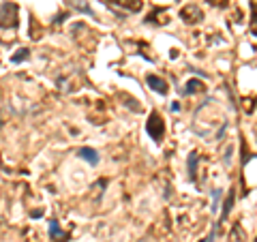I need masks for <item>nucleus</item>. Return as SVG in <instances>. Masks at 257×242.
Segmentation results:
<instances>
[{
	"instance_id": "2",
	"label": "nucleus",
	"mask_w": 257,
	"mask_h": 242,
	"mask_svg": "<svg viewBox=\"0 0 257 242\" xmlns=\"http://www.w3.org/2000/svg\"><path fill=\"white\" fill-rule=\"evenodd\" d=\"M146 131H148V135H150L155 142L163 140V135H165V125H163V120H161V116L157 114V111H152V114H150L148 123H146Z\"/></svg>"
},
{
	"instance_id": "10",
	"label": "nucleus",
	"mask_w": 257,
	"mask_h": 242,
	"mask_svg": "<svg viewBox=\"0 0 257 242\" xmlns=\"http://www.w3.org/2000/svg\"><path fill=\"white\" fill-rule=\"evenodd\" d=\"M197 163H199V155H197V152H193L191 159H189V172H191L193 180H195V167H197Z\"/></svg>"
},
{
	"instance_id": "5",
	"label": "nucleus",
	"mask_w": 257,
	"mask_h": 242,
	"mask_svg": "<svg viewBox=\"0 0 257 242\" xmlns=\"http://www.w3.org/2000/svg\"><path fill=\"white\" fill-rule=\"evenodd\" d=\"M77 157H82V159L88 161L90 165H96V163H99V152H96L94 148H88V146L79 148V150H77Z\"/></svg>"
},
{
	"instance_id": "8",
	"label": "nucleus",
	"mask_w": 257,
	"mask_h": 242,
	"mask_svg": "<svg viewBox=\"0 0 257 242\" xmlns=\"http://www.w3.org/2000/svg\"><path fill=\"white\" fill-rule=\"evenodd\" d=\"M50 238L52 240H56V242H67V233H64L60 227H58V223H56V221H52L50 223Z\"/></svg>"
},
{
	"instance_id": "9",
	"label": "nucleus",
	"mask_w": 257,
	"mask_h": 242,
	"mask_svg": "<svg viewBox=\"0 0 257 242\" xmlns=\"http://www.w3.org/2000/svg\"><path fill=\"white\" fill-rule=\"evenodd\" d=\"M195 92H204V84L197 82V79H191V82H187V86H184L182 94H195Z\"/></svg>"
},
{
	"instance_id": "6",
	"label": "nucleus",
	"mask_w": 257,
	"mask_h": 242,
	"mask_svg": "<svg viewBox=\"0 0 257 242\" xmlns=\"http://www.w3.org/2000/svg\"><path fill=\"white\" fill-rule=\"evenodd\" d=\"M248 238H246V231L242 229V225H234L231 227V231H229V242H246Z\"/></svg>"
},
{
	"instance_id": "7",
	"label": "nucleus",
	"mask_w": 257,
	"mask_h": 242,
	"mask_svg": "<svg viewBox=\"0 0 257 242\" xmlns=\"http://www.w3.org/2000/svg\"><path fill=\"white\" fill-rule=\"evenodd\" d=\"M111 5H118V7H124V9H128L131 13L135 11H140L142 9V3L140 0H109Z\"/></svg>"
},
{
	"instance_id": "11",
	"label": "nucleus",
	"mask_w": 257,
	"mask_h": 242,
	"mask_svg": "<svg viewBox=\"0 0 257 242\" xmlns=\"http://www.w3.org/2000/svg\"><path fill=\"white\" fill-rule=\"evenodd\" d=\"M231 206H234V193L225 199V206H223V214H221V221H225L227 219V214H229V210H231Z\"/></svg>"
},
{
	"instance_id": "1",
	"label": "nucleus",
	"mask_w": 257,
	"mask_h": 242,
	"mask_svg": "<svg viewBox=\"0 0 257 242\" xmlns=\"http://www.w3.org/2000/svg\"><path fill=\"white\" fill-rule=\"evenodd\" d=\"M0 26L3 28H15L18 26V5L7 3L0 9Z\"/></svg>"
},
{
	"instance_id": "13",
	"label": "nucleus",
	"mask_w": 257,
	"mask_h": 242,
	"mask_svg": "<svg viewBox=\"0 0 257 242\" xmlns=\"http://www.w3.org/2000/svg\"><path fill=\"white\" fill-rule=\"evenodd\" d=\"M212 238H214V233H212V236H210V238H208V240H202V242H212Z\"/></svg>"
},
{
	"instance_id": "12",
	"label": "nucleus",
	"mask_w": 257,
	"mask_h": 242,
	"mask_svg": "<svg viewBox=\"0 0 257 242\" xmlns=\"http://www.w3.org/2000/svg\"><path fill=\"white\" fill-rule=\"evenodd\" d=\"M28 54H30V52L26 50V47H24V50H20V52H18V56H13L11 60H13V62H22L24 58H28Z\"/></svg>"
},
{
	"instance_id": "3",
	"label": "nucleus",
	"mask_w": 257,
	"mask_h": 242,
	"mask_svg": "<svg viewBox=\"0 0 257 242\" xmlns=\"http://www.w3.org/2000/svg\"><path fill=\"white\" fill-rule=\"evenodd\" d=\"M180 18L187 24H195V22L202 20V11L197 9V5H189V7H184V9L180 11Z\"/></svg>"
},
{
	"instance_id": "4",
	"label": "nucleus",
	"mask_w": 257,
	"mask_h": 242,
	"mask_svg": "<svg viewBox=\"0 0 257 242\" xmlns=\"http://www.w3.org/2000/svg\"><path fill=\"white\" fill-rule=\"evenodd\" d=\"M146 84H148L155 92H159V94H165V92H167L165 79H163V77H159V75H146Z\"/></svg>"
}]
</instances>
